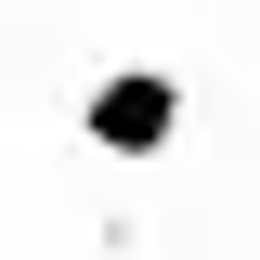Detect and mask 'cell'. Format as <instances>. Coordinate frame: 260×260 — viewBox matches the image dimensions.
<instances>
[{
  "label": "cell",
  "mask_w": 260,
  "mask_h": 260,
  "mask_svg": "<svg viewBox=\"0 0 260 260\" xmlns=\"http://www.w3.org/2000/svg\"><path fill=\"white\" fill-rule=\"evenodd\" d=\"M78 143H91V156H169V143H182V78H169V65H104L91 91H78Z\"/></svg>",
  "instance_id": "1"
}]
</instances>
